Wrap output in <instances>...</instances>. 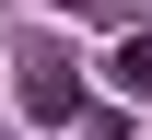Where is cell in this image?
Listing matches in <instances>:
<instances>
[{"label":"cell","instance_id":"cell-1","mask_svg":"<svg viewBox=\"0 0 152 140\" xmlns=\"http://www.w3.org/2000/svg\"><path fill=\"white\" fill-rule=\"evenodd\" d=\"M117 94H152V35H117V59H105Z\"/></svg>","mask_w":152,"mask_h":140}]
</instances>
